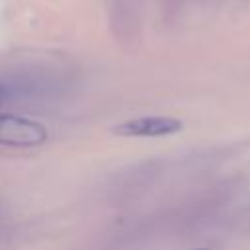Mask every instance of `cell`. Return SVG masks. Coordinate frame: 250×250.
Returning <instances> with one entry per match:
<instances>
[{"instance_id":"6da1fadb","label":"cell","mask_w":250,"mask_h":250,"mask_svg":"<svg viewBox=\"0 0 250 250\" xmlns=\"http://www.w3.org/2000/svg\"><path fill=\"white\" fill-rule=\"evenodd\" d=\"M47 141V129L27 117L0 113V145L37 146Z\"/></svg>"},{"instance_id":"7a4b0ae2","label":"cell","mask_w":250,"mask_h":250,"mask_svg":"<svg viewBox=\"0 0 250 250\" xmlns=\"http://www.w3.org/2000/svg\"><path fill=\"white\" fill-rule=\"evenodd\" d=\"M184 123L174 117H137L119 123L113 133L119 137H166L182 131Z\"/></svg>"},{"instance_id":"3957f363","label":"cell","mask_w":250,"mask_h":250,"mask_svg":"<svg viewBox=\"0 0 250 250\" xmlns=\"http://www.w3.org/2000/svg\"><path fill=\"white\" fill-rule=\"evenodd\" d=\"M191 250H209V248H191Z\"/></svg>"},{"instance_id":"277c9868","label":"cell","mask_w":250,"mask_h":250,"mask_svg":"<svg viewBox=\"0 0 250 250\" xmlns=\"http://www.w3.org/2000/svg\"><path fill=\"white\" fill-rule=\"evenodd\" d=\"M0 100H2V88H0Z\"/></svg>"}]
</instances>
